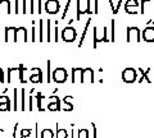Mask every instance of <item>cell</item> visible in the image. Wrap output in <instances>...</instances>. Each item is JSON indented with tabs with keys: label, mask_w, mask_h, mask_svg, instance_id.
<instances>
[{
	"label": "cell",
	"mask_w": 154,
	"mask_h": 138,
	"mask_svg": "<svg viewBox=\"0 0 154 138\" xmlns=\"http://www.w3.org/2000/svg\"><path fill=\"white\" fill-rule=\"evenodd\" d=\"M44 21H38V42H44Z\"/></svg>",
	"instance_id": "603a6c76"
},
{
	"label": "cell",
	"mask_w": 154,
	"mask_h": 138,
	"mask_svg": "<svg viewBox=\"0 0 154 138\" xmlns=\"http://www.w3.org/2000/svg\"><path fill=\"white\" fill-rule=\"evenodd\" d=\"M35 21L32 22V27H31V41L32 42H36V25H35Z\"/></svg>",
	"instance_id": "d6a6232c"
},
{
	"label": "cell",
	"mask_w": 154,
	"mask_h": 138,
	"mask_svg": "<svg viewBox=\"0 0 154 138\" xmlns=\"http://www.w3.org/2000/svg\"><path fill=\"white\" fill-rule=\"evenodd\" d=\"M27 110L28 111H33V96L30 95V97H28V106H27Z\"/></svg>",
	"instance_id": "74e56055"
},
{
	"label": "cell",
	"mask_w": 154,
	"mask_h": 138,
	"mask_svg": "<svg viewBox=\"0 0 154 138\" xmlns=\"http://www.w3.org/2000/svg\"><path fill=\"white\" fill-rule=\"evenodd\" d=\"M32 129H22L21 131V138H30Z\"/></svg>",
	"instance_id": "d590c367"
},
{
	"label": "cell",
	"mask_w": 154,
	"mask_h": 138,
	"mask_svg": "<svg viewBox=\"0 0 154 138\" xmlns=\"http://www.w3.org/2000/svg\"><path fill=\"white\" fill-rule=\"evenodd\" d=\"M77 21L81 19V16L82 14H91V10H90V0H77Z\"/></svg>",
	"instance_id": "277c9868"
},
{
	"label": "cell",
	"mask_w": 154,
	"mask_h": 138,
	"mask_svg": "<svg viewBox=\"0 0 154 138\" xmlns=\"http://www.w3.org/2000/svg\"><path fill=\"white\" fill-rule=\"evenodd\" d=\"M4 32H5V36H4L5 42H16V32H17L16 27H5Z\"/></svg>",
	"instance_id": "4fadbf2b"
},
{
	"label": "cell",
	"mask_w": 154,
	"mask_h": 138,
	"mask_svg": "<svg viewBox=\"0 0 154 138\" xmlns=\"http://www.w3.org/2000/svg\"><path fill=\"white\" fill-rule=\"evenodd\" d=\"M141 36L145 42H154V27H146L141 32Z\"/></svg>",
	"instance_id": "5bb4252c"
},
{
	"label": "cell",
	"mask_w": 154,
	"mask_h": 138,
	"mask_svg": "<svg viewBox=\"0 0 154 138\" xmlns=\"http://www.w3.org/2000/svg\"><path fill=\"white\" fill-rule=\"evenodd\" d=\"M116 41V21H110V42Z\"/></svg>",
	"instance_id": "4316f807"
},
{
	"label": "cell",
	"mask_w": 154,
	"mask_h": 138,
	"mask_svg": "<svg viewBox=\"0 0 154 138\" xmlns=\"http://www.w3.org/2000/svg\"><path fill=\"white\" fill-rule=\"evenodd\" d=\"M71 3H72V0H67V3H66V7H64V13L62 14V19H66V17H67V13H68V10H69V7H71Z\"/></svg>",
	"instance_id": "836d02e7"
},
{
	"label": "cell",
	"mask_w": 154,
	"mask_h": 138,
	"mask_svg": "<svg viewBox=\"0 0 154 138\" xmlns=\"http://www.w3.org/2000/svg\"><path fill=\"white\" fill-rule=\"evenodd\" d=\"M125 12H126L127 14H131V16H134V14L139 13V7H125Z\"/></svg>",
	"instance_id": "1f68e13d"
},
{
	"label": "cell",
	"mask_w": 154,
	"mask_h": 138,
	"mask_svg": "<svg viewBox=\"0 0 154 138\" xmlns=\"http://www.w3.org/2000/svg\"><path fill=\"white\" fill-rule=\"evenodd\" d=\"M18 5H19V3H18V0H16V14H18V12H19Z\"/></svg>",
	"instance_id": "bcb514c9"
},
{
	"label": "cell",
	"mask_w": 154,
	"mask_h": 138,
	"mask_svg": "<svg viewBox=\"0 0 154 138\" xmlns=\"http://www.w3.org/2000/svg\"><path fill=\"white\" fill-rule=\"evenodd\" d=\"M91 125H93V138H98V129H96V125L94 123H91Z\"/></svg>",
	"instance_id": "b9f144b4"
},
{
	"label": "cell",
	"mask_w": 154,
	"mask_h": 138,
	"mask_svg": "<svg viewBox=\"0 0 154 138\" xmlns=\"http://www.w3.org/2000/svg\"><path fill=\"white\" fill-rule=\"evenodd\" d=\"M90 23H91V18H89L88 19V22H86V25H85V27H84V31H82V35H81V39H80V42H79V47H81L84 45V41H85V39H86V33H88V30H89V26H90Z\"/></svg>",
	"instance_id": "d6986e66"
},
{
	"label": "cell",
	"mask_w": 154,
	"mask_h": 138,
	"mask_svg": "<svg viewBox=\"0 0 154 138\" xmlns=\"http://www.w3.org/2000/svg\"><path fill=\"white\" fill-rule=\"evenodd\" d=\"M126 41L128 44H140V40H141V31L140 28L136 27V26H131V27H127L126 30Z\"/></svg>",
	"instance_id": "6da1fadb"
},
{
	"label": "cell",
	"mask_w": 154,
	"mask_h": 138,
	"mask_svg": "<svg viewBox=\"0 0 154 138\" xmlns=\"http://www.w3.org/2000/svg\"><path fill=\"white\" fill-rule=\"evenodd\" d=\"M95 82V78H94V70L91 68H86L84 69V74H82V83L84 84H93Z\"/></svg>",
	"instance_id": "8fae6325"
},
{
	"label": "cell",
	"mask_w": 154,
	"mask_h": 138,
	"mask_svg": "<svg viewBox=\"0 0 154 138\" xmlns=\"http://www.w3.org/2000/svg\"><path fill=\"white\" fill-rule=\"evenodd\" d=\"M41 138H54V132H53L51 129H44L41 132Z\"/></svg>",
	"instance_id": "f546056e"
},
{
	"label": "cell",
	"mask_w": 154,
	"mask_h": 138,
	"mask_svg": "<svg viewBox=\"0 0 154 138\" xmlns=\"http://www.w3.org/2000/svg\"><path fill=\"white\" fill-rule=\"evenodd\" d=\"M5 82V79H4V72H3V69L0 68V83H4Z\"/></svg>",
	"instance_id": "ee69618b"
},
{
	"label": "cell",
	"mask_w": 154,
	"mask_h": 138,
	"mask_svg": "<svg viewBox=\"0 0 154 138\" xmlns=\"http://www.w3.org/2000/svg\"><path fill=\"white\" fill-rule=\"evenodd\" d=\"M95 1V14H98V0H94Z\"/></svg>",
	"instance_id": "7dc6e473"
},
{
	"label": "cell",
	"mask_w": 154,
	"mask_h": 138,
	"mask_svg": "<svg viewBox=\"0 0 154 138\" xmlns=\"http://www.w3.org/2000/svg\"><path fill=\"white\" fill-rule=\"evenodd\" d=\"M108 3H109L110 8H112L113 14H117V13H118V10H119V8H121V3H122V0H117V1H114V0H108Z\"/></svg>",
	"instance_id": "ffe728a7"
},
{
	"label": "cell",
	"mask_w": 154,
	"mask_h": 138,
	"mask_svg": "<svg viewBox=\"0 0 154 138\" xmlns=\"http://www.w3.org/2000/svg\"><path fill=\"white\" fill-rule=\"evenodd\" d=\"M42 10V0H37V14H41Z\"/></svg>",
	"instance_id": "60d3db41"
},
{
	"label": "cell",
	"mask_w": 154,
	"mask_h": 138,
	"mask_svg": "<svg viewBox=\"0 0 154 138\" xmlns=\"http://www.w3.org/2000/svg\"><path fill=\"white\" fill-rule=\"evenodd\" d=\"M30 5H31V8H30V13L33 14V13H35V0H30Z\"/></svg>",
	"instance_id": "7bdbcfd3"
},
{
	"label": "cell",
	"mask_w": 154,
	"mask_h": 138,
	"mask_svg": "<svg viewBox=\"0 0 154 138\" xmlns=\"http://www.w3.org/2000/svg\"><path fill=\"white\" fill-rule=\"evenodd\" d=\"M67 79H68V73L64 68H55L54 72L51 73V81L54 83H66Z\"/></svg>",
	"instance_id": "3957f363"
},
{
	"label": "cell",
	"mask_w": 154,
	"mask_h": 138,
	"mask_svg": "<svg viewBox=\"0 0 154 138\" xmlns=\"http://www.w3.org/2000/svg\"><path fill=\"white\" fill-rule=\"evenodd\" d=\"M139 5H140L139 0H127L125 3V7H139Z\"/></svg>",
	"instance_id": "e575fe53"
},
{
	"label": "cell",
	"mask_w": 154,
	"mask_h": 138,
	"mask_svg": "<svg viewBox=\"0 0 154 138\" xmlns=\"http://www.w3.org/2000/svg\"><path fill=\"white\" fill-rule=\"evenodd\" d=\"M31 74H30V82L32 84H38V83H42V72L40 68H32L28 70Z\"/></svg>",
	"instance_id": "9c48e42d"
},
{
	"label": "cell",
	"mask_w": 154,
	"mask_h": 138,
	"mask_svg": "<svg viewBox=\"0 0 154 138\" xmlns=\"http://www.w3.org/2000/svg\"><path fill=\"white\" fill-rule=\"evenodd\" d=\"M46 41L48 42L51 41V21L50 19L46 21Z\"/></svg>",
	"instance_id": "83f0119b"
},
{
	"label": "cell",
	"mask_w": 154,
	"mask_h": 138,
	"mask_svg": "<svg viewBox=\"0 0 154 138\" xmlns=\"http://www.w3.org/2000/svg\"><path fill=\"white\" fill-rule=\"evenodd\" d=\"M12 4L9 0H0V14H11Z\"/></svg>",
	"instance_id": "2e32d148"
},
{
	"label": "cell",
	"mask_w": 154,
	"mask_h": 138,
	"mask_svg": "<svg viewBox=\"0 0 154 138\" xmlns=\"http://www.w3.org/2000/svg\"><path fill=\"white\" fill-rule=\"evenodd\" d=\"M21 109L22 111H26V90L22 88L21 90Z\"/></svg>",
	"instance_id": "d4e9b609"
},
{
	"label": "cell",
	"mask_w": 154,
	"mask_h": 138,
	"mask_svg": "<svg viewBox=\"0 0 154 138\" xmlns=\"http://www.w3.org/2000/svg\"><path fill=\"white\" fill-rule=\"evenodd\" d=\"M49 100V104H48V110L50 111H60L62 110V104H60V98L55 96V95H51V96L48 97Z\"/></svg>",
	"instance_id": "ba28073f"
},
{
	"label": "cell",
	"mask_w": 154,
	"mask_h": 138,
	"mask_svg": "<svg viewBox=\"0 0 154 138\" xmlns=\"http://www.w3.org/2000/svg\"><path fill=\"white\" fill-rule=\"evenodd\" d=\"M57 138H68V131L64 128H59L57 124Z\"/></svg>",
	"instance_id": "cb8c5ba5"
},
{
	"label": "cell",
	"mask_w": 154,
	"mask_h": 138,
	"mask_svg": "<svg viewBox=\"0 0 154 138\" xmlns=\"http://www.w3.org/2000/svg\"><path fill=\"white\" fill-rule=\"evenodd\" d=\"M19 82H21L22 84H25V83H27V79L25 78V72H27V68L23 64H19Z\"/></svg>",
	"instance_id": "44dd1931"
},
{
	"label": "cell",
	"mask_w": 154,
	"mask_h": 138,
	"mask_svg": "<svg viewBox=\"0 0 154 138\" xmlns=\"http://www.w3.org/2000/svg\"><path fill=\"white\" fill-rule=\"evenodd\" d=\"M93 36H94V44H93L94 49L98 47V44H100V42H104V44H109L110 42V39L108 37V27H103V32L100 33V36H98V27H94Z\"/></svg>",
	"instance_id": "7a4b0ae2"
},
{
	"label": "cell",
	"mask_w": 154,
	"mask_h": 138,
	"mask_svg": "<svg viewBox=\"0 0 154 138\" xmlns=\"http://www.w3.org/2000/svg\"><path fill=\"white\" fill-rule=\"evenodd\" d=\"M136 78H137V74H136V70L134 68H126L122 72V79H123L125 83L131 84L136 81Z\"/></svg>",
	"instance_id": "8992f818"
},
{
	"label": "cell",
	"mask_w": 154,
	"mask_h": 138,
	"mask_svg": "<svg viewBox=\"0 0 154 138\" xmlns=\"http://www.w3.org/2000/svg\"><path fill=\"white\" fill-rule=\"evenodd\" d=\"M0 138H5V131L0 129Z\"/></svg>",
	"instance_id": "f6af8a7d"
},
{
	"label": "cell",
	"mask_w": 154,
	"mask_h": 138,
	"mask_svg": "<svg viewBox=\"0 0 154 138\" xmlns=\"http://www.w3.org/2000/svg\"><path fill=\"white\" fill-rule=\"evenodd\" d=\"M77 138H90V133L88 129H85V128H81L77 132Z\"/></svg>",
	"instance_id": "f1b7e54d"
},
{
	"label": "cell",
	"mask_w": 154,
	"mask_h": 138,
	"mask_svg": "<svg viewBox=\"0 0 154 138\" xmlns=\"http://www.w3.org/2000/svg\"><path fill=\"white\" fill-rule=\"evenodd\" d=\"M12 107H11V100L7 96H0V111H11Z\"/></svg>",
	"instance_id": "9a60e30c"
},
{
	"label": "cell",
	"mask_w": 154,
	"mask_h": 138,
	"mask_svg": "<svg viewBox=\"0 0 154 138\" xmlns=\"http://www.w3.org/2000/svg\"><path fill=\"white\" fill-rule=\"evenodd\" d=\"M22 13H27V0H22Z\"/></svg>",
	"instance_id": "ab89813d"
},
{
	"label": "cell",
	"mask_w": 154,
	"mask_h": 138,
	"mask_svg": "<svg viewBox=\"0 0 154 138\" xmlns=\"http://www.w3.org/2000/svg\"><path fill=\"white\" fill-rule=\"evenodd\" d=\"M72 100H73V96H71V95H66L64 98H63V106H62V109H63L64 111H72L73 110V105H72Z\"/></svg>",
	"instance_id": "e0dca14e"
},
{
	"label": "cell",
	"mask_w": 154,
	"mask_h": 138,
	"mask_svg": "<svg viewBox=\"0 0 154 138\" xmlns=\"http://www.w3.org/2000/svg\"><path fill=\"white\" fill-rule=\"evenodd\" d=\"M50 60L46 61V83H50L51 82V72H50Z\"/></svg>",
	"instance_id": "4dcf8cb0"
},
{
	"label": "cell",
	"mask_w": 154,
	"mask_h": 138,
	"mask_svg": "<svg viewBox=\"0 0 154 138\" xmlns=\"http://www.w3.org/2000/svg\"><path fill=\"white\" fill-rule=\"evenodd\" d=\"M18 90L17 88H14V91H13V110L14 111H17L18 110Z\"/></svg>",
	"instance_id": "484cf974"
},
{
	"label": "cell",
	"mask_w": 154,
	"mask_h": 138,
	"mask_svg": "<svg viewBox=\"0 0 154 138\" xmlns=\"http://www.w3.org/2000/svg\"><path fill=\"white\" fill-rule=\"evenodd\" d=\"M44 98H46V97H45V96H42L40 92H37V93H36V107H37V110H38V111H44V110H45V109L42 107V102H41Z\"/></svg>",
	"instance_id": "7402d4cb"
},
{
	"label": "cell",
	"mask_w": 154,
	"mask_h": 138,
	"mask_svg": "<svg viewBox=\"0 0 154 138\" xmlns=\"http://www.w3.org/2000/svg\"><path fill=\"white\" fill-rule=\"evenodd\" d=\"M139 73H140L141 75H140V78H139V84L140 83H143V81L144 79H146V82L150 84L152 83V81H150V78H149V73H150V69H146L145 72L141 69V68H139Z\"/></svg>",
	"instance_id": "ac0fdd59"
},
{
	"label": "cell",
	"mask_w": 154,
	"mask_h": 138,
	"mask_svg": "<svg viewBox=\"0 0 154 138\" xmlns=\"http://www.w3.org/2000/svg\"><path fill=\"white\" fill-rule=\"evenodd\" d=\"M44 8H45L46 13L57 14V13H59L60 3H59V0H46V3L44 4Z\"/></svg>",
	"instance_id": "52a82bcc"
},
{
	"label": "cell",
	"mask_w": 154,
	"mask_h": 138,
	"mask_svg": "<svg viewBox=\"0 0 154 138\" xmlns=\"http://www.w3.org/2000/svg\"><path fill=\"white\" fill-rule=\"evenodd\" d=\"M58 23L59 22H55V27H54V41L58 44V40H59V30H58Z\"/></svg>",
	"instance_id": "8d00e7d4"
},
{
	"label": "cell",
	"mask_w": 154,
	"mask_h": 138,
	"mask_svg": "<svg viewBox=\"0 0 154 138\" xmlns=\"http://www.w3.org/2000/svg\"><path fill=\"white\" fill-rule=\"evenodd\" d=\"M146 3H149V0H140V14H144V12H145Z\"/></svg>",
	"instance_id": "f35d334b"
},
{
	"label": "cell",
	"mask_w": 154,
	"mask_h": 138,
	"mask_svg": "<svg viewBox=\"0 0 154 138\" xmlns=\"http://www.w3.org/2000/svg\"><path fill=\"white\" fill-rule=\"evenodd\" d=\"M82 74H84L82 68H73L72 69V83L73 84L82 83Z\"/></svg>",
	"instance_id": "7c38bea8"
},
{
	"label": "cell",
	"mask_w": 154,
	"mask_h": 138,
	"mask_svg": "<svg viewBox=\"0 0 154 138\" xmlns=\"http://www.w3.org/2000/svg\"><path fill=\"white\" fill-rule=\"evenodd\" d=\"M62 39H63L64 42H67V44H71V42H73L76 40V37H77V33H76V30L73 27H64L63 28V31H62Z\"/></svg>",
	"instance_id": "5b68a950"
},
{
	"label": "cell",
	"mask_w": 154,
	"mask_h": 138,
	"mask_svg": "<svg viewBox=\"0 0 154 138\" xmlns=\"http://www.w3.org/2000/svg\"><path fill=\"white\" fill-rule=\"evenodd\" d=\"M27 28L26 27H18L16 32V42L17 44H26L27 42Z\"/></svg>",
	"instance_id": "30bf717a"
}]
</instances>
